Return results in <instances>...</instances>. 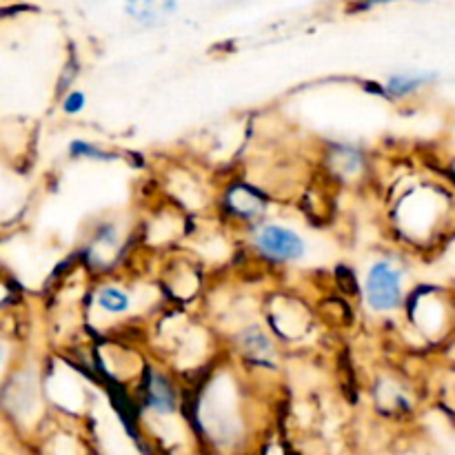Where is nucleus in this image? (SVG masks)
<instances>
[{
  "instance_id": "f257e3e1",
  "label": "nucleus",
  "mask_w": 455,
  "mask_h": 455,
  "mask_svg": "<svg viewBox=\"0 0 455 455\" xmlns=\"http://www.w3.org/2000/svg\"><path fill=\"white\" fill-rule=\"evenodd\" d=\"M253 247L262 258L278 265L298 262L305 258L307 244L298 231L283 225H262L253 234Z\"/></svg>"
},
{
  "instance_id": "f03ea898",
  "label": "nucleus",
  "mask_w": 455,
  "mask_h": 455,
  "mask_svg": "<svg viewBox=\"0 0 455 455\" xmlns=\"http://www.w3.org/2000/svg\"><path fill=\"white\" fill-rule=\"evenodd\" d=\"M364 298L378 314L398 309L403 302V274L391 262L380 260L369 269L364 283Z\"/></svg>"
},
{
  "instance_id": "7ed1b4c3",
  "label": "nucleus",
  "mask_w": 455,
  "mask_h": 455,
  "mask_svg": "<svg viewBox=\"0 0 455 455\" xmlns=\"http://www.w3.org/2000/svg\"><path fill=\"white\" fill-rule=\"evenodd\" d=\"M225 209L240 220H256L265 213V198L251 187L235 185L225 194Z\"/></svg>"
},
{
  "instance_id": "20e7f679",
  "label": "nucleus",
  "mask_w": 455,
  "mask_h": 455,
  "mask_svg": "<svg viewBox=\"0 0 455 455\" xmlns=\"http://www.w3.org/2000/svg\"><path fill=\"white\" fill-rule=\"evenodd\" d=\"M145 404L158 416H172L178 409L176 387L172 385L167 376L158 371L149 373V380L145 387Z\"/></svg>"
},
{
  "instance_id": "39448f33",
  "label": "nucleus",
  "mask_w": 455,
  "mask_h": 455,
  "mask_svg": "<svg viewBox=\"0 0 455 455\" xmlns=\"http://www.w3.org/2000/svg\"><path fill=\"white\" fill-rule=\"evenodd\" d=\"M238 347L247 358L253 360V363L265 364V367H274V342L269 340V336H267L265 329H262L260 324H249V327H244L243 331L238 333Z\"/></svg>"
},
{
  "instance_id": "423d86ee",
  "label": "nucleus",
  "mask_w": 455,
  "mask_h": 455,
  "mask_svg": "<svg viewBox=\"0 0 455 455\" xmlns=\"http://www.w3.org/2000/svg\"><path fill=\"white\" fill-rule=\"evenodd\" d=\"M176 12V0H127V13L140 25H160Z\"/></svg>"
},
{
  "instance_id": "0eeeda50",
  "label": "nucleus",
  "mask_w": 455,
  "mask_h": 455,
  "mask_svg": "<svg viewBox=\"0 0 455 455\" xmlns=\"http://www.w3.org/2000/svg\"><path fill=\"white\" fill-rule=\"evenodd\" d=\"M435 76L434 74H398L391 76L385 84V92L391 98H404L409 93L418 92L420 87H425L427 83H431Z\"/></svg>"
},
{
  "instance_id": "6e6552de",
  "label": "nucleus",
  "mask_w": 455,
  "mask_h": 455,
  "mask_svg": "<svg viewBox=\"0 0 455 455\" xmlns=\"http://www.w3.org/2000/svg\"><path fill=\"white\" fill-rule=\"evenodd\" d=\"M333 172L340 176H355L363 169V154L351 145H338L331 156Z\"/></svg>"
},
{
  "instance_id": "1a4fd4ad",
  "label": "nucleus",
  "mask_w": 455,
  "mask_h": 455,
  "mask_svg": "<svg viewBox=\"0 0 455 455\" xmlns=\"http://www.w3.org/2000/svg\"><path fill=\"white\" fill-rule=\"evenodd\" d=\"M96 300L98 305H100V309H105L107 314L111 315L124 314V311L129 309V305H132V298L118 287H102L100 291H98Z\"/></svg>"
},
{
  "instance_id": "9d476101",
  "label": "nucleus",
  "mask_w": 455,
  "mask_h": 455,
  "mask_svg": "<svg viewBox=\"0 0 455 455\" xmlns=\"http://www.w3.org/2000/svg\"><path fill=\"white\" fill-rule=\"evenodd\" d=\"M69 156L74 160H116V154L105 151L102 147L93 145L89 140H74L69 145Z\"/></svg>"
},
{
  "instance_id": "9b49d317",
  "label": "nucleus",
  "mask_w": 455,
  "mask_h": 455,
  "mask_svg": "<svg viewBox=\"0 0 455 455\" xmlns=\"http://www.w3.org/2000/svg\"><path fill=\"white\" fill-rule=\"evenodd\" d=\"M84 105H87V98H84V93L71 92L69 96L65 98V102H62V109H65L67 114H78V111L84 109Z\"/></svg>"
},
{
  "instance_id": "f8f14e48",
  "label": "nucleus",
  "mask_w": 455,
  "mask_h": 455,
  "mask_svg": "<svg viewBox=\"0 0 455 455\" xmlns=\"http://www.w3.org/2000/svg\"><path fill=\"white\" fill-rule=\"evenodd\" d=\"M385 3H394V0H364L363 7H373V4H385Z\"/></svg>"
},
{
  "instance_id": "ddd939ff",
  "label": "nucleus",
  "mask_w": 455,
  "mask_h": 455,
  "mask_svg": "<svg viewBox=\"0 0 455 455\" xmlns=\"http://www.w3.org/2000/svg\"><path fill=\"white\" fill-rule=\"evenodd\" d=\"M0 360H3V354H0Z\"/></svg>"
}]
</instances>
